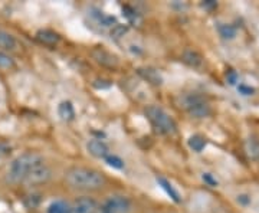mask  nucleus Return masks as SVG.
I'll use <instances>...</instances> for the list:
<instances>
[{
    "instance_id": "obj_1",
    "label": "nucleus",
    "mask_w": 259,
    "mask_h": 213,
    "mask_svg": "<svg viewBox=\"0 0 259 213\" xmlns=\"http://www.w3.org/2000/svg\"><path fill=\"white\" fill-rule=\"evenodd\" d=\"M65 183L79 192H97L107 186L105 175L91 167L75 166L66 170Z\"/></svg>"
},
{
    "instance_id": "obj_2",
    "label": "nucleus",
    "mask_w": 259,
    "mask_h": 213,
    "mask_svg": "<svg viewBox=\"0 0 259 213\" xmlns=\"http://www.w3.org/2000/svg\"><path fill=\"white\" fill-rule=\"evenodd\" d=\"M42 163H45V160L39 153L26 151L20 154L10 163L8 173H6V182H9L12 185L23 183L29 173Z\"/></svg>"
},
{
    "instance_id": "obj_3",
    "label": "nucleus",
    "mask_w": 259,
    "mask_h": 213,
    "mask_svg": "<svg viewBox=\"0 0 259 213\" xmlns=\"http://www.w3.org/2000/svg\"><path fill=\"white\" fill-rule=\"evenodd\" d=\"M144 114L147 117V120L151 122V125L164 136H171L177 131L176 121L173 120L168 114H167L161 107L158 105H147Z\"/></svg>"
},
{
    "instance_id": "obj_4",
    "label": "nucleus",
    "mask_w": 259,
    "mask_h": 213,
    "mask_svg": "<svg viewBox=\"0 0 259 213\" xmlns=\"http://www.w3.org/2000/svg\"><path fill=\"white\" fill-rule=\"evenodd\" d=\"M185 108L193 118H206L212 114L210 104L199 94H190L185 98Z\"/></svg>"
},
{
    "instance_id": "obj_5",
    "label": "nucleus",
    "mask_w": 259,
    "mask_h": 213,
    "mask_svg": "<svg viewBox=\"0 0 259 213\" xmlns=\"http://www.w3.org/2000/svg\"><path fill=\"white\" fill-rule=\"evenodd\" d=\"M102 209L108 213H131L133 202L125 196L115 195L105 200V203L102 204Z\"/></svg>"
},
{
    "instance_id": "obj_6",
    "label": "nucleus",
    "mask_w": 259,
    "mask_h": 213,
    "mask_svg": "<svg viewBox=\"0 0 259 213\" xmlns=\"http://www.w3.org/2000/svg\"><path fill=\"white\" fill-rule=\"evenodd\" d=\"M51 179H52V168L48 166L47 163H42V164L36 166L29 173L23 183H26L29 186L45 185Z\"/></svg>"
},
{
    "instance_id": "obj_7",
    "label": "nucleus",
    "mask_w": 259,
    "mask_h": 213,
    "mask_svg": "<svg viewBox=\"0 0 259 213\" xmlns=\"http://www.w3.org/2000/svg\"><path fill=\"white\" fill-rule=\"evenodd\" d=\"M98 203L93 197H78L69 204V213H97Z\"/></svg>"
},
{
    "instance_id": "obj_8",
    "label": "nucleus",
    "mask_w": 259,
    "mask_h": 213,
    "mask_svg": "<svg viewBox=\"0 0 259 213\" xmlns=\"http://www.w3.org/2000/svg\"><path fill=\"white\" fill-rule=\"evenodd\" d=\"M91 55L93 58L102 66H107V68H117L120 64V59L117 56L108 52L107 49H104L102 47H95L91 51Z\"/></svg>"
},
{
    "instance_id": "obj_9",
    "label": "nucleus",
    "mask_w": 259,
    "mask_h": 213,
    "mask_svg": "<svg viewBox=\"0 0 259 213\" xmlns=\"http://www.w3.org/2000/svg\"><path fill=\"white\" fill-rule=\"evenodd\" d=\"M87 150H88V153L94 156L95 158H105L108 154H110V148L108 146L101 141V140L98 139H93L90 140L88 143H87Z\"/></svg>"
},
{
    "instance_id": "obj_10",
    "label": "nucleus",
    "mask_w": 259,
    "mask_h": 213,
    "mask_svg": "<svg viewBox=\"0 0 259 213\" xmlns=\"http://www.w3.org/2000/svg\"><path fill=\"white\" fill-rule=\"evenodd\" d=\"M182 59H183V62H185L186 65H189L190 68H194V69H199V68H202L203 66V56L200 55L197 51H194V49H185V52H183V55H182Z\"/></svg>"
},
{
    "instance_id": "obj_11",
    "label": "nucleus",
    "mask_w": 259,
    "mask_h": 213,
    "mask_svg": "<svg viewBox=\"0 0 259 213\" xmlns=\"http://www.w3.org/2000/svg\"><path fill=\"white\" fill-rule=\"evenodd\" d=\"M36 39L42 44V45H47V47H55L59 44L61 40V36L51 30V29H40L36 32Z\"/></svg>"
},
{
    "instance_id": "obj_12",
    "label": "nucleus",
    "mask_w": 259,
    "mask_h": 213,
    "mask_svg": "<svg viewBox=\"0 0 259 213\" xmlns=\"http://www.w3.org/2000/svg\"><path fill=\"white\" fill-rule=\"evenodd\" d=\"M18 48V40L8 30L0 28V51L3 52H12L16 51Z\"/></svg>"
},
{
    "instance_id": "obj_13",
    "label": "nucleus",
    "mask_w": 259,
    "mask_h": 213,
    "mask_svg": "<svg viewBox=\"0 0 259 213\" xmlns=\"http://www.w3.org/2000/svg\"><path fill=\"white\" fill-rule=\"evenodd\" d=\"M137 72H139V75L143 79H146L151 85H161L163 81H164L161 74L158 72L157 69H154V68H139Z\"/></svg>"
},
{
    "instance_id": "obj_14",
    "label": "nucleus",
    "mask_w": 259,
    "mask_h": 213,
    "mask_svg": "<svg viewBox=\"0 0 259 213\" xmlns=\"http://www.w3.org/2000/svg\"><path fill=\"white\" fill-rule=\"evenodd\" d=\"M58 115L62 121H72L75 118V108L71 101H62L58 105Z\"/></svg>"
},
{
    "instance_id": "obj_15",
    "label": "nucleus",
    "mask_w": 259,
    "mask_h": 213,
    "mask_svg": "<svg viewBox=\"0 0 259 213\" xmlns=\"http://www.w3.org/2000/svg\"><path fill=\"white\" fill-rule=\"evenodd\" d=\"M157 183L160 185V187L166 192L167 195L170 196L176 203H179V202H182V199H180V195H179V192H177L176 189L173 187V185L167 180L166 177L163 176H158L157 177Z\"/></svg>"
},
{
    "instance_id": "obj_16",
    "label": "nucleus",
    "mask_w": 259,
    "mask_h": 213,
    "mask_svg": "<svg viewBox=\"0 0 259 213\" xmlns=\"http://www.w3.org/2000/svg\"><path fill=\"white\" fill-rule=\"evenodd\" d=\"M245 148H246V153L252 160H258L259 158V140L258 137L255 136H250L249 139L246 140V144H245Z\"/></svg>"
},
{
    "instance_id": "obj_17",
    "label": "nucleus",
    "mask_w": 259,
    "mask_h": 213,
    "mask_svg": "<svg viewBox=\"0 0 259 213\" xmlns=\"http://www.w3.org/2000/svg\"><path fill=\"white\" fill-rule=\"evenodd\" d=\"M187 144H189V147L192 148L193 151L196 153H202L206 147V144H207V141L204 139L203 136H200V134H194L192 136L189 141H187Z\"/></svg>"
},
{
    "instance_id": "obj_18",
    "label": "nucleus",
    "mask_w": 259,
    "mask_h": 213,
    "mask_svg": "<svg viewBox=\"0 0 259 213\" xmlns=\"http://www.w3.org/2000/svg\"><path fill=\"white\" fill-rule=\"evenodd\" d=\"M218 30H219V35H221L225 40H232V39H235V37H236V33H238L236 28H235L233 25H228V23L219 25Z\"/></svg>"
},
{
    "instance_id": "obj_19",
    "label": "nucleus",
    "mask_w": 259,
    "mask_h": 213,
    "mask_svg": "<svg viewBox=\"0 0 259 213\" xmlns=\"http://www.w3.org/2000/svg\"><path fill=\"white\" fill-rule=\"evenodd\" d=\"M47 213H69V203L65 200H55L49 204Z\"/></svg>"
},
{
    "instance_id": "obj_20",
    "label": "nucleus",
    "mask_w": 259,
    "mask_h": 213,
    "mask_svg": "<svg viewBox=\"0 0 259 213\" xmlns=\"http://www.w3.org/2000/svg\"><path fill=\"white\" fill-rule=\"evenodd\" d=\"M105 161H107V164L108 166H111L112 168H117V170H122L124 167H125V163H124V160L120 157V156H117V154H108L107 157L104 158Z\"/></svg>"
},
{
    "instance_id": "obj_21",
    "label": "nucleus",
    "mask_w": 259,
    "mask_h": 213,
    "mask_svg": "<svg viewBox=\"0 0 259 213\" xmlns=\"http://www.w3.org/2000/svg\"><path fill=\"white\" fill-rule=\"evenodd\" d=\"M13 66H15V59L9 54L0 51V69H12Z\"/></svg>"
},
{
    "instance_id": "obj_22",
    "label": "nucleus",
    "mask_w": 259,
    "mask_h": 213,
    "mask_svg": "<svg viewBox=\"0 0 259 213\" xmlns=\"http://www.w3.org/2000/svg\"><path fill=\"white\" fill-rule=\"evenodd\" d=\"M127 32H128L127 25H118L117 23L115 26H112L110 35H111L112 39H121V37H124V35H127Z\"/></svg>"
},
{
    "instance_id": "obj_23",
    "label": "nucleus",
    "mask_w": 259,
    "mask_h": 213,
    "mask_svg": "<svg viewBox=\"0 0 259 213\" xmlns=\"http://www.w3.org/2000/svg\"><path fill=\"white\" fill-rule=\"evenodd\" d=\"M202 179H203L204 183L207 186H210V187H218V185H219L218 179L213 176L212 173H203V175H202Z\"/></svg>"
},
{
    "instance_id": "obj_24",
    "label": "nucleus",
    "mask_w": 259,
    "mask_h": 213,
    "mask_svg": "<svg viewBox=\"0 0 259 213\" xmlns=\"http://www.w3.org/2000/svg\"><path fill=\"white\" fill-rule=\"evenodd\" d=\"M238 78H239V75H238L236 71H233V69H229L226 72V81L231 83V85H235V83L238 82Z\"/></svg>"
},
{
    "instance_id": "obj_25",
    "label": "nucleus",
    "mask_w": 259,
    "mask_h": 213,
    "mask_svg": "<svg viewBox=\"0 0 259 213\" xmlns=\"http://www.w3.org/2000/svg\"><path fill=\"white\" fill-rule=\"evenodd\" d=\"M238 90H239V93H241L242 95H252V94L255 93V90H253V88L246 87V85H243V83L238 87Z\"/></svg>"
},
{
    "instance_id": "obj_26",
    "label": "nucleus",
    "mask_w": 259,
    "mask_h": 213,
    "mask_svg": "<svg viewBox=\"0 0 259 213\" xmlns=\"http://www.w3.org/2000/svg\"><path fill=\"white\" fill-rule=\"evenodd\" d=\"M238 202L243 206H248L250 203V197L249 195H239L238 196Z\"/></svg>"
},
{
    "instance_id": "obj_27",
    "label": "nucleus",
    "mask_w": 259,
    "mask_h": 213,
    "mask_svg": "<svg viewBox=\"0 0 259 213\" xmlns=\"http://www.w3.org/2000/svg\"><path fill=\"white\" fill-rule=\"evenodd\" d=\"M218 5H216V2H212V0H209V2H204L203 3V8H216Z\"/></svg>"
},
{
    "instance_id": "obj_28",
    "label": "nucleus",
    "mask_w": 259,
    "mask_h": 213,
    "mask_svg": "<svg viewBox=\"0 0 259 213\" xmlns=\"http://www.w3.org/2000/svg\"><path fill=\"white\" fill-rule=\"evenodd\" d=\"M97 213H108V212H107V210H104V209L101 207V209H98V212Z\"/></svg>"
}]
</instances>
